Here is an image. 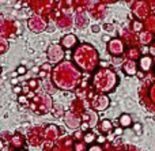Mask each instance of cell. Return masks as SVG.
<instances>
[{"label":"cell","mask_w":155,"mask_h":151,"mask_svg":"<svg viewBox=\"0 0 155 151\" xmlns=\"http://www.w3.org/2000/svg\"><path fill=\"white\" fill-rule=\"evenodd\" d=\"M16 151H26V150H16Z\"/></svg>","instance_id":"e575fe53"},{"label":"cell","mask_w":155,"mask_h":151,"mask_svg":"<svg viewBox=\"0 0 155 151\" xmlns=\"http://www.w3.org/2000/svg\"><path fill=\"white\" fill-rule=\"evenodd\" d=\"M51 64H52V63H46V64H44L42 67H41V70H44V71H46V72H48V71L52 68V65H51Z\"/></svg>","instance_id":"cb8c5ba5"},{"label":"cell","mask_w":155,"mask_h":151,"mask_svg":"<svg viewBox=\"0 0 155 151\" xmlns=\"http://www.w3.org/2000/svg\"><path fill=\"white\" fill-rule=\"evenodd\" d=\"M123 71L125 72V75H136L137 74V68H136V63L132 61V60H128L123 64Z\"/></svg>","instance_id":"9c48e42d"},{"label":"cell","mask_w":155,"mask_h":151,"mask_svg":"<svg viewBox=\"0 0 155 151\" xmlns=\"http://www.w3.org/2000/svg\"><path fill=\"white\" fill-rule=\"evenodd\" d=\"M134 130H135V132L140 135V133H142V125L140 124H134Z\"/></svg>","instance_id":"7402d4cb"},{"label":"cell","mask_w":155,"mask_h":151,"mask_svg":"<svg viewBox=\"0 0 155 151\" xmlns=\"http://www.w3.org/2000/svg\"><path fill=\"white\" fill-rule=\"evenodd\" d=\"M3 149H4V142L0 139V150H3Z\"/></svg>","instance_id":"1f68e13d"},{"label":"cell","mask_w":155,"mask_h":151,"mask_svg":"<svg viewBox=\"0 0 155 151\" xmlns=\"http://www.w3.org/2000/svg\"><path fill=\"white\" fill-rule=\"evenodd\" d=\"M106 140V138H105V136H98V139H97V142H98V143H104V142Z\"/></svg>","instance_id":"f1b7e54d"},{"label":"cell","mask_w":155,"mask_h":151,"mask_svg":"<svg viewBox=\"0 0 155 151\" xmlns=\"http://www.w3.org/2000/svg\"><path fill=\"white\" fill-rule=\"evenodd\" d=\"M107 51H109V53L112 54V56H120V54H123V52H124L123 41L118 40V38L110 40L109 44H107Z\"/></svg>","instance_id":"5b68a950"},{"label":"cell","mask_w":155,"mask_h":151,"mask_svg":"<svg viewBox=\"0 0 155 151\" xmlns=\"http://www.w3.org/2000/svg\"><path fill=\"white\" fill-rule=\"evenodd\" d=\"M98 127H99V131H101L102 133H110L113 130V124L110 120H102V121L98 124Z\"/></svg>","instance_id":"4fadbf2b"},{"label":"cell","mask_w":155,"mask_h":151,"mask_svg":"<svg viewBox=\"0 0 155 151\" xmlns=\"http://www.w3.org/2000/svg\"><path fill=\"white\" fill-rule=\"evenodd\" d=\"M16 72H18V75H25V74L27 72V68L25 67V65H19V67L16 68Z\"/></svg>","instance_id":"e0dca14e"},{"label":"cell","mask_w":155,"mask_h":151,"mask_svg":"<svg viewBox=\"0 0 155 151\" xmlns=\"http://www.w3.org/2000/svg\"><path fill=\"white\" fill-rule=\"evenodd\" d=\"M18 102H19V103H27V97H26V95L19 94V97H18Z\"/></svg>","instance_id":"ffe728a7"},{"label":"cell","mask_w":155,"mask_h":151,"mask_svg":"<svg viewBox=\"0 0 155 151\" xmlns=\"http://www.w3.org/2000/svg\"><path fill=\"white\" fill-rule=\"evenodd\" d=\"M27 84H29L31 89H35V87H37V80H34V79H33V80H29Z\"/></svg>","instance_id":"484cf974"},{"label":"cell","mask_w":155,"mask_h":151,"mask_svg":"<svg viewBox=\"0 0 155 151\" xmlns=\"http://www.w3.org/2000/svg\"><path fill=\"white\" fill-rule=\"evenodd\" d=\"M38 75H40V78H45V76H46V71L41 70V71H40V74H38Z\"/></svg>","instance_id":"f546056e"},{"label":"cell","mask_w":155,"mask_h":151,"mask_svg":"<svg viewBox=\"0 0 155 151\" xmlns=\"http://www.w3.org/2000/svg\"><path fill=\"white\" fill-rule=\"evenodd\" d=\"M104 41H107V42H109V41H110L109 35H105V37H104Z\"/></svg>","instance_id":"d6a6232c"},{"label":"cell","mask_w":155,"mask_h":151,"mask_svg":"<svg viewBox=\"0 0 155 151\" xmlns=\"http://www.w3.org/2000/svg\"><path fill=\"white\" fill-rule=\"evenodd\" d=\"M91 31L93 33H99L101 31V26H99V25H93V26H91Z\"/></svg>","instance_id":"44dd1931"},{"label":"cell","mask_w":155,"mask_h":151,"mask_svg":"<svg viewBox=\"0 0 155 151\" xmlns=\"http://www.w3.org/2000/svg\"><path fill=\"white\" fill-rule=\"evenodd\" d=\"M87 151H104V149H102L99 144H93V146H90L88 147V150Z\"/></svg>","instance_id":"ac0fdd59"},{"label":"cell","mask_w":155,"mask_h":151,"mask_svg":"<svg viewBox=\"0 0 155 151\" xmlns=\"http://www.w3.org/2000/svg\"><path fill=\"white\" fill-rule=\"evenodd\" d=\"M25 144V140L22 136L19 135H14L12 138H11V146H14L15 149H19V147H22Z\"/></svg>","instance_id":"5bb4252c"},{"label":"cell","mask_w":155,"mask_h":151,"mask_svg":"<svg viewBox=\"0 0 155 151\" xmlns=\"http://www.w3.org/2000/svg\"><path fill=\"white\" fill-rule=\"evenodd\" d=\"M82 121H86L91 125V128L95 127V125L99 124V119H98V114L94 109H88V110H84L82 114Z\"/></svg>","instance_id":"52a82bcc"},{"label":"cell","mask_w":155,"mask_h":151,"mask_svg":"<svg viewBox=\"0 0 155 151\" xmlns=\"http://www.w3.org/2000/svg\"><path fill=\"white\" fill-rule=\"evenodd\" d=\"M137 76H139V78H143V72H137Z\"/></svg>","instance_id":"836d02e7"},{"label":"cell","mask_w":155,"mask_h":151,"mask_svg":"<svg viewBox=\"0 0 155 151\" xmlns=\"http://www.w3.org/2000/svg\"><path fill=\"white\" fill-rule=\"evenodd\" d=\"M22 87L21 86H14V93H15V94H22Z\"/></svg>","instance_id":"4316f807"},{"label":"cell","mask_w":155,"mask_h":151,"mask_svg":"<svg viewBox=\"0 0 155 151\" xmlns=\"http://www.w3.org/2000/svg\"><path fill=\"white\" fill-rule=\"evenodd\" d=\"M123 130H124L123 127H118V128H116V130H114V135H116V136H120V135H123Z\"/></svg>","instance_id":"d4e9b609"},{"label":"cell","mask_w":155,"mask_h":151,"mask_svg":"<svg viewBox=\"0 0 155 151\" xmlns=\"http://www.w3.org/2000/svg\"><path fill=\"white\" fill-rule=\"evenodd\" d=\"M65 120V125H67L70 130H78L82 125V117H79L76 113H72V112H67L64 116Z\"/></svg>","instance_id":"277c9868"},{"label":"cell","mask_w":155,"mask_h":151,"mask_svg":"<svg viewBox=\"0 0 155 151\" xmlns=\"http://www.w3.org/2000/svg\"><path fill=\"white\" fill-rule=\"evenodd\" d=\"M118 125L123 128H129L132 125V117L128 113H123L118 117Z\"/></svg>","instance_id":"7c38bea8"},{"label":"cell","mask_w":155,"mask_h":151,"mask_svg":"<svg viewBox=\"0 0 155 151\" xmlns=\"http://www.w3.org/2000/svg\"><path fill=\"white\" fill-rule=\"evenodd\" d=\"M134 30H135V31H140V30H142V23L135 22V23H134Z\"/></svg>","instance_id":"603a6c76"},{"label":"cell","mask_w":155,"mask_h":151,"mask_svg":"<svg viewBox=\"0 0 155 151\" xmlns=\"http://www.w3.org/2000/svg\"><path fill=\"white\" fill-rule=\"evenodd\" d=\"M93 84L99 93H110L118 84V76L109 68L98 70L93 76Z\"/></svg>","instance_id":"6da1fadb"},{"label":"cell","mask_w":155,"mask_h":151,"mask_svg":"<svg viewBox=\"0 0 155 151\" xmlns=\"http://www.w3.org/2000/svg\"><path fill=\"white\" fill-rule=\"evenodd\" d=\"M90 128H91V125L88 124V123H86V121H82V125H80V130L82 131H90Z\"/></svg>","instance_id":"d6986e66"},{"label":"cell","mask_w":155,"mask_h":151,"mask_svg":"<svg viewBox=\"0 0 155 151\" xmlns=\"http://www.w3.org/2000/svg\"><path fill=\"white\" fill-rule=\"evenodd\" d=\"M105 30H107V31H113V25H105Z\"/></svg>","instance_id":"83f0119b"},{"label":"cell","mask_w":155,"mask_h":151,"mask_svg":"<svg viewBox=\"0 0 155 151\" xmlns=\"http://www.w3.org/2000/svg\"><path fill=\"white\" fill-rule=\"evenodd\" d=\"M139 67H140V70H142L143 72H147V71H150L151 67H153V59H151L150 56H143V57H140V60H139Z\"/></svg>","instance_id":"30bf717a"},{"label":"cell","mask_w":155,"mask_h":151,"mask_svg":"<svg viewBox=\"0 0 155 151\" xmlns=\"http://www.w3.org/2000/svg\"><path fill=\"white\" fill-rule=\"evenodd\" d=\"M59 128L56 127V125H48L46 127V131H45V136H46V139H48L49 142H53V140H56L57 139V136H59Z\"/></svg>","instance_id":"8fae6325"},{"label":"cell","mask_w":155,"mask_h":151,"mask_svg":"<svg viewBox=\"0 0 155 151\" xmlns=\"http://www.w3.org/2000/svg\"><path fill=\"white\" fill-rule=\"evenodd\" d=\"M0 74H2V67H0Z\"/></svg>","instance_id":"d590c367"},{"label":"cell","mask_w":155,"mask_h":151,"mask_svg":"<svg viewBox=\"0 0 155 151\" xmlns=\"http://www.w3.org/2000/svg\"><path fill=\"white\" fill-rule=\"evenodd\" d=\"M74 150L75 151H86L87 150V144H86L84 142H78V143H75V146H74Z\"/></svg>","instance_id":"2e32d148"},{"label":"cell","mask_w":155,"mask_h":151,"mask_svg":"<svg viewBox=\"0 0 155 151\" xmlns=\"http://www.w3.org/2000/svg\"><path fill=\"white\" fill-rule=\"evenodd\" d=\"M27 25H29V29L31 30V31H34V33L44 31L45 27H46V22L44 21V19L38 18V16H34V18L29 19V23Z\"/></svg>","instance_id":"8992f818"},{"label":"cell","mask_w":155,"mask_h":151,"mask_svg":"<svg viewBox=\"0 0 155 151\" xmlns=\"http://www.w3.org/2000/svg\"><path fill=\"white\" fill-rule=\"evenodd\" d=\"M109 105H110V100H109V97L105 94L95 95V97L93 98V101H91V108L97 112L105 110V109L109 108Z\"/></svg>","instance_id":"3957f363"},{"label":"cell","mask_w":155,"mask_h":151,"mask_svg":"<svg viewBox=\"0 0 155 151\" xmlns=\"http://www.w3.org/2000/svg\"><path fill=\"white\" fill-rule=\"evenodd\" d=\"M94 140H95V133H94V132L88 131V132L83 133V142H84L86 144H91Z\"/></svg>","instance_id":"9a60e30c"},{"label":"cell","mask_w":155,"mask_h":151,"mask_svg":"<svg viewBox=\"0 0 155 151\" xmlns=\"http://www.w3.org/2000/svg\"><path fill=\"white\" fill-rule=\"evenodd\" d=\"M11 83H12V84H14V86H16V84H18V79L12 78V80H11Z\"/></svg>","instance_id":"4dcf8cb0"},{"label":"cell","mask_w":155,"mask_h":151,"mask_svg":"<svg viewBox=\"0 0 155 151\" xmlns=\"http://www.w3.org/2000/svg\"><path fill=\"white\" fill-rule=\"evenodd\" d=\"M46 56H48L49 63L57 64V63H60L64 59V48L61 46V44H52L48 48Z\"/></svg>","instance_id":"7a4b0ae2"},{"label":"cell","mask_w":155,"mask_h":151,"mask_svg":"<svg viewBox=\"0 0 155 151\" xmlns=\"http://www.w3.org/2000/svg\"><path fill=\"white\" fill-rule=\"evenodd\" d=\"M60 44H61V46L64 49H72L78 44V38H76V35H74V34H67L61 38V42Z\"/></svg>","instance_id":"ba28073f"}]
</instances>
